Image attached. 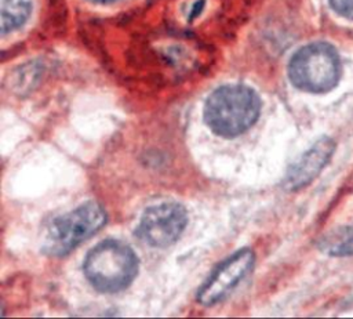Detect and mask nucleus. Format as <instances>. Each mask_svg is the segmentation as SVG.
I'll list each match as a JSON object with an SVG mask.
<instances>
[{
	"label": "nucleus",
	"instance_id": "obj_1",
	"mask_svg": "<svg viewBox=\"0 0 353 319\" xmlns=\"http://www.w3.org/2000/svg\"><path fill=\"white\" fill-rule=\"evenodd\" d=\"M261 99L258 94L244 84H225L215 88L205 101L204 120L212 133L233 138L258 120Z\"/></svg>",
	"mask_w": 353,
	"mask_h": 319
},
{
	"label": "nucleus",
	"instance_id": "obj_2",
	"mask_svg": "<svg viewBox=\"0 0 353 319\" xmlns=\"http://www.w3.org/2000/svg\"><path fill=\"white\" fill-rule=\"evenodd\" d=\"M88 283L101 293H119L127 289L138 273V258L132 249L116 239L94 246L83 264Z\"/></svg>",
	"mask_w": 353,
	"mask_h": 319
},
{
	"label": "nucleus",
	"instance_id": "obj_3",
	"mask_svg": "<svg viewBox=\"0 0 353 319\" xmlns=\"http://www.w3.org/2000/svg\"><path fill=\"white\" fill-rule=\"evenodd\" d=\"M341 59L336 50L324 41L301 47L288 62L291 83L306 93L323 94L332 90L341 77Z\"/></svg>",
	"mask_w": 353,
	"mask_h": 319
},
{
	"label": "nucleus",
	"instance_id": "obj_4",
	"mask_svg": "<svg viewBox=\"0 0 353 319\" xmlns=\"http://www.w3.org/2000/svg\"><path fill=\"white\" fill-rule=\"evenodd\" d=\"M106 211L101 204L83 203L52 220L47 228L43 249L50 255L62 257L95 235L106 224Z\"/></svg>",
	"mask_w": 353,
	"mask_h": 319
},
{
	"label": "nucleus",
	"instance_id": "obj_5",
	"mask_svg": "<svg viewBox=\"0 0 353 319\" xmlns=\"http://www.w3.org/2000/svg\"><path fill=\"white\" fill-rule=\"evenodd\" d=\"M188 225L186 209L175 202L150 206L145 210L137 228L141 240L152 247H167L175 243Z\"/></svg>",
	"mask_w": 353,
	"mask_h": 319
},
{
	"label": "nucleus",
	"instance_id": "obj_6",
	"mask_svg": "<svg viewBox=\"0 0 353 319\" xmlns=\"http://www.w3.org/2000/svg\"><path fill=\"white\" fill-rule=\"evenodd\" d=\"M255 264V254L244 247L221 261L197 290V301L211 307L225 300L236 286L250 273Z\"/></svg>",
	"mask_w": 353,
	"mask_h": 319
},
{
	"label": "nucleus",
	"instance_id": "obj_7",
	"mask_svg": "<svg viewBox=\"0 0 353 319\" xmlns=\"http://www.w3.org/2000/svg\"><path fill=\"white\" fill-rule=\"evenodd\" d=\"M335 146V141L331 137L319 138L290 166L283 181L284 188L287 191H298L309 185L328 164Z\"/></svg>",
	"mask_w": 353,
	"mask_h": 319
},
{
	"label": "nucleus",
	"instance_id": "obj_8",
	"mask_svg": "<svg viewBox=\"0 0 353 319\" xmlns=\"http://www.w3.org/2000/svg\"><path fill=\"white\" fill-rule=\"evenodd\" d=\"M32 11L30 0H0V28L1 35L19 29Z\"/></svg>",
	"mask_w": 353,
	"mask_h": 319
},
{
	"label": "nucleus",
	"instance_id": "obj_9",
	"mask_svg": "<svg viewBox=\"0 0 353 319\" xmlns=\"http://www.w3.org/2000/svg\"><path fill=\"white\" fill-rule=\"evenodd\" d=\"M319 247L334 257L353 255V222L324 235L320 239Z\"/></svg>",
	"mask_w": 353,
	"mask_h": 319
},
{
	"label": "nucleus",
	"instance_id": "obj_10",
	"mask_svg": "<svg viewBox=\"0 0 353 319\" xmlns=\"http://www.w3.org/2000/svg\"><path fill=\"white\" fill-rule=\"evenodd\" d=\"M332 10L347 19H353V0H328Z\"/></svg>",
	"mask_w": 353,
	"mask_h": 319
},
{
	"label": "nucleus",
	"instance_id": "obj_11",
	"mask_svg": "<svg viewBox=\"0 0 353 319\" xmlns=\"http://www.w3.org/2000/svg\"><path fill=\"white\" fill-rule=\"evenodd\" d=\"M91 1H94V3H110L113 0H91Z\"/></svg>",
	"mask_w": 353,
	"mask_h": 319
}]
</instances>
